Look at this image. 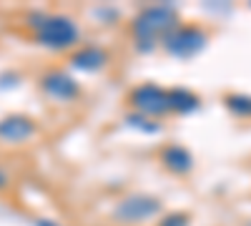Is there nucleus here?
Returning <instances> with one entry per match:
<instances>
[]
</instances>
